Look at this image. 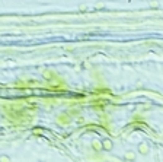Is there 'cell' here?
Returning <instances> with one entry per match:
<instances>
[{
	"instance_id": "cell-1",
	"label": "cell",
	"mask_w": 163,
	"mask_h": 162,
	"mask_svg": "<svg viewBox=\"0 0 163 162\" xmlns=\"http://www.w3.org/2000/svg\"><path fill=\"white\" fill-rule=\"evenodd\" d=\"M102 149H104V150H112V149H114V142H112L111 139L105 137L102 140Z\"/></svg>"
},
{
	"instance_id": "cell-2",
	"label": "cell",
	"mask_w": 163,
	"mask_h": 162,
	"mask_svg": "<svg viewBox=\"0 0 163 162\" xmlns=\"http://www.w3.org/2000/svg\"><path fill=\"white\" fill-rule=\"evenodd\" d=\"M137 149H139V153H140V155H149V152H150V146H149V145H147L146 142L140 143Z\"/></svg>"
},
{
	"instance_id": "cell-4",
	"label": "cell",
	"mask_w": 163,
	"mask_h": 162,
	"mask_svg": "<svg viewBox=\"0 0 163 162\" xmlns=\"http://www.w3.org/2000/svg\"><path fill=\"white\" fill-rule=\"evenodd\" d=\"M92 146H93L95 150H102V140H93Z\"/></svg>"
},
{
	"instance_id": "cell-5",
	"label": "cell",
	"mask_w": 163,
	"mask_h": 162,
	"mask_svg": "<svg viewBox=\"0 0 163 162\" xmlns=\"http://www.w3.org/2000/svg\"><path fill=\"white\" fill-rule=\"evenodd\" d=\"M0 162H10L9 155H0Z\"/></svg>"
},
{
	"instance_id": "cell-3",
	"label": "cell",
	"mask_w": 163,
	"mask_h": 162,
	"mask_svg": "<svg viewBox=\"0 0 163 162\" xmlns=\"http://www.w3.org/2000/svg\"><path fill=\"white\" fill-rule=\"evenodd\" d=\"M124 158L127 159V161H130V162H134L135 158H137V153H135L134 150H127L125 155H124Z\"/></svg>"
}]
</instances>
